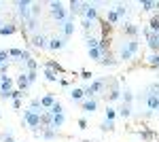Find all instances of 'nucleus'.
<instances>
[{
    "label": "nucleus",
    "instance_id": "17",
    "mask_svg": "<svg viewBox=\"0 0 159 142\" xmlns=\"http://www.w3.org/2000/svg\"><path fill=\"white\" fill-rule=\"evenodd\" d=\"M55 102H57V100L53 98V94H47V95H43V98H40V104H43V108H51Z\"/></svg>",
    "mask_w": 159,
    "mask_h": 142
},
{
    "label": "nucleus",
    "instance_id": "39",
    "mask_svg": "<svg viewBox=\"0 0 159 142\" xmlns=\"http://www.w3.org/2000/svg\"><path fill=\"white\" fill-rule=\"evenodd\" d=\"M21 53H24L21 49H9V55H11V57H17L19 62H21Z\"/></svg>",
    "mask_w": 159,
    "mask_h": 142
},
{
    "label": "nucleus",
    "instance_id": "26",
    "mask_svg": "<svg viewBox=\"0 0 159 142\" xmlns=\"http://www.w3.org/2000/svg\"><path fill=\"white\" fill-rule=\"evenodd\" d=\"M55 136H57V130H53V127H45L43 130V138L45 140H53Z\"/></svg>",
    "mask_w": 159,
    "mask_h": 142
},
{
    "label": "nucleus",
    "instance_id": "14",
    "mask_svg": "<svg viewBox=\"0 0 159 142\" xmlns=\"http://www.w3.org/2000/svg\"><path fill=\"white\" fill-rule=\"evenodd\" d=\"M100 30H102V36L100 38H110V32H112V25L106 21V19H102L100 21Z\"/></svg>",
    "mask_w": 159,
    "mask_h": 142
},
{
    "label": "nucleus",
    "instance_id": "48",
    "mask_svg": "<svg viewBox=\"0 0 159 142\" xmlns=\"http://www.w3.org/2000/svg\"><path fill=\"white\" fill-rule=\"evenodd\" d=\"M13 108H21V100H13Z\"/></svg>",
    "mask_w": 159,
    "mask_h": 142
},
{
    "label": "nucleus",
    "instance_id": "30",
    "mask_svg": "<svg viewBox=\"0 0 159 142\" xmlns=\"http://www.w3.org/2000/svg\"><path fill=\"white\" fill-rule=\"evenodd\" d=\"M151 68H159V53H153L151 57H148V62H147Z\"/></svg>",
    "mask_w": 159,
    "mask_h": 142
},
{
    "label": "nucleus",
    "instance_id": "33",
    "mask_svg": "<svg viewBox=\"0 0 159 142\" xmlns=\"http://www.w3.org/2000/svg\"><path fill=\"white\" fill-rule=\"evenodd\" d=\"M45 79H47V81H51V83H55V81H57V72L45 68Z\"/></svg>",
    "mask_w": 159,
    "mask_h": 142
},
{
    "label": "nucleus",
    "instance_id": "13",
    "mask_svg": "<svg viewBox=\"0 0 159 142\" xmlns=\"http://www.w3.org/2000/svg\"><path fill=\"white\" fill-rule=\"evenodd\" d=\"M45 68H49V70L57 72V74H61V72H64V66H61L60 62H55V59H47V64H45Z\"/></svg>",
    "mask_w": 159,
    "mask_h": 142
},
{
    "label": "nucleus",
    "instance_id": "5",
    "mask_svg": "<svg viewBox=\"0 0 159 142\" xmlns=\"http://www.w3.org/2000/svg\"><path fill=\"white\" fill-rule=\"evenodd\" d=\"M66 47V40H64V36H53L49 38V49L51 51H60V49Z\"/></svg>",
    "mask_w": 159,
    "mask_h": 142
},
{
    "label": "nucleus",
    "instance_id": "7",
    "mask_svg": "<svg viewBox=\"0 0 159 142\" xmlns=\"http://www.w3.org/2000/svg\"><path fill=\"white\" fill-rule=\"evenodd\" d=\"M81 108L85 110V112H96V108H98V100H85V102H81Z\"/></svg>",
    "mask_w": 159,
    "mask_h": 142
},
{
    "label": "nucleus",
    "instance_id": "37",
    "mask_svg": "<svg viewBox=\"0 0 159 142\" xmlns=\"http://www.w3.org/2000/svg\"><path fill=\"white\" fill-rule=\"evenodd\" d=\"M9 59H11V55H9V51L0 49V64H9Z\"/></svg>",
    "mask_w": 159,
    "mask_h": 142
},
{
    "label": "nucleus",
    "instance_id": "3",
    "mask_svg": "<svg viewBox=\"0 0 159 142\" xmlns=\"http://www.w3.org/2000/svg\"><path fill=\"white\" fill-rule=\"evenodd\" d=\"M17 13H19V17H21V21H24V25H25V21L32 17V2L19 0V2H17Z\"/></svg>",
    "mask_w": 159,
    "mask_h": 142
},
{
    "label": "nucleus",
    "instance_id": "35",
    "mask_svg": "<svg viewBox=\"0 0 159 142\" xmlns=\"http://www.w3.org/2000/svg\"><path fill=\"white\" fill-rule=\"evenodd\" d=\"M147 91H148L151 95H157V98H159V83H151V85L147 87Z\"/></svg>",
    "mask_w": 159,
    "mask_h": 142
},
{
    "label": "nucleus",
    "instance_id": "18",
    "mask_svg": "<svg viewBox=\"0 0 159 142\" xmlns=\"http://www.w3.org/2000/svg\"><path fill=\"white\" fill-rule=\"evenodd\" d=\"M106 21H108L110 25H115V24H119V21H121L115 9H108V11H106Z\"/></svg>",
    "mask_w": 159,
    "mask_h": 142
},
{
    "label": "nucleus",
    "instance_id": "8",
    "mask_svg": "<svg viewBox=\"0 0 159 142\" xmlns=\"http://www.w3.org/2000/svg\"><path fill=\"white\" fill-rule=\"evenodd\" d=\"M138 136H140V138H142L144 142H151V140H155V138H157V131L147 130V127H144V130H140V131H138Z\"/></svg>",
    "mask_w": 159,
    "mask_h": 142
},
{
    "label": "nucleus",
    "instance_id": "50",
    "mask_svg": "<svg viewBox=\"0 0 159 142\" xmlns=\"http://www.w3.org/2000/svg\"><path fill=\"white\" fill-rule=\"evenodd\" d=\"M83 142H93V140H83Z\"/></svg>",
    "mask_w": 159,
    "mask_h": 142
},
{
    "label": "nucleus",
    "instance_id": "42",
    "mask_svg": "<svg viewBox=\"0 0 159 142\" xmlns=\"http://www.w3.org/2000/svg\"><path fill=\"white\" fill-rule=\"evenodd\" d=\"M25 74H28V81H30V85H32V83H34V81H36V79H38V72H36V70H32V72L28 70V72H25Z\"/></svg>",
    "mask_w": 159,
    "mask_h": 142
},
{
    "label": "nucleus",
    "instance_id": "10",
    "mask_svg": "<svg viewBox=\"0 0 159 142\" xmlns=\"http://www.w3.org/2000/svg\"><path fill=\"white\" fill-rule=\"evenodd\" d=\"M123 34L129 36V40H136V36H138V28L134 24H125L123 25Z\"/></svg>",
    "mask_w": 159,
    "mask_h": 142
},
{
    "label": "nucleus",
    "instance_id": "1",
    "mask_svg": "<svg viewBox=\"0 0 159 142\" xmlns=\"http://www.w3.org/2000/svg\"><path fill=\"white\" fill-rule=\"evenodd\" d=\"M40 115H43V112H34L32 108L24 110V121L32 127V131H36L38 127H40ZM40 130H43V127H40Z\"/></svg>",
    "mask_w": 159,
    "mask_h": 142
},
{
    "label": "nucleus",
    "instance_id": "2",
    "mask_svg": "<svg viewBox=\"0 0 159 142\" xmlns=\"http://www.w3.org/2000/svg\"><path fill=\"white\" fill-rule=\"evenodd\" d=\"M49 7H51V17H53L55 21H61V24H64L66 17H68V11L64 9V4H61V2H51Z\"/></svg>",
    "mask_w": 159,
    "mask_h": 142
},
{
    "label": "nucleus",
    "instance_id": "40",
    "mask_svg": "<svg viewBox=\"0 0 159 142\" xmlns=\"http://www.w3.org/2000/svg\"><path fill=\"white\" fill-rule=\"evenodd\" d=\"M117 117V110L115 108H106V121H115Z\"/></svg>",
    "mask_w": 159,
    "mask_h": 142
},
{
    "label": "nucleus",
    "instance_id": "11",
    "mask_svg": "<svg viewBox=\"0 0 159 142\" xmlns=\"http://www.w3.org/2000/svg\"><path fill=\"white\" fill-rule=\"evenodd\" d=\"M51 125H53V115H51L49 110H45L40 115V127H51Z\"/></svg>",
    "mask_w": 159,
    "mask_h": 142
},
{
    "label": "nucleus",
    "instance_id": "22",
    "mask_svg": "<svg viewBox=\"0 0 159 142\" xmlns=\"http://www.w3.org/2000/svg\"><path fill=\"white\" fill-rule=\"evenodd\" d=\"M132 57H134V53L129 51V47H127V43H125V45L121 47V51H119V59H125V62H127V59H132Z\"/></svg>",
    "mask_w": 159,
    "mask_h": 142
},
{
    "label": "nucleus",
    "instance_id": "23",
    "mask_svg": "<svg viewBox=\"0 0 159 142\" xmlns=\"http://www.w3.org/2000/svg\"><path fill=\"white\" fill-rule=\"evenodd\" d=\"M148 30L153 34H159V15H153L151 17V24H148Z\"/></svg>",
    "mask_w": 159,
    "mask_h": 142
},
{
    "label": "nucleus",
    "instance_id": "12",
    "mask_svg": "<svg viewBox=\"0 0 159 142\" xmlns=\"http://www.w3.org/2000/svg\"><path fill=\"white\" fill-rule=\"evenodd\" d=\"M115 11H117V15H119V19H125V17H127V13H129V7H127V2H125V4H123V2H119V4H117V7H115Z\"/></svg>",
    "mask_w": 159,
    "mask_h": 142
},
{
    "label": "nucleus",
    "instance_id": "25",
    "mask_svg": "<svg viewBox=\"0 0 159 142\" xmlns=\"http://www.w3.org/2000/svg\"><path fill=\"white\" fill-rule=\"evenodd\" d=\"M64 121H66L64 115H53V125H51V127H53V130H60L61 125H64Z\"/></svg>",
    "mask_w": 159,
    "mask_h": 142
},
{
    "label": "nucleus",
    "instance_id": "32",
    "mask_svg": "<svg viewBox=\"0 0 159 142\" xmlns=\"http://www.w3.org/2000/svg\"><path fill=\"white\" fill-rule=\"evenodd\" d=\"M85 43H87V49H96V47H100V40L96 38V36H89Z\"/></svg>",
    "mask_w": 159,
    "mask_h": 142
},
{
    "label": "nucleus",
    "instance_id": "19",
    "mask_svg": "<svg viewBox=\"0 0 159 142\" xmlns=\"http://www.w3.org/2000/svg\"><path fill=\"white\" fill-rule=\"evenodd\" d=\"M17 85H19L21 91H25V89L30 87V81H28V74H25V72H21V74L17 76Z\"/></svg>",
    "mask_w": 159,
    "mask_h": 142
},
{
    "label": "nucleus",
    "instance_id": "28",
    "mask_svg": "<svg viewBox=\"0 0 159 142\" xmlns=\"http://www.w3.org/2000/svg\"><path fill=\"white\" fill-rule=\"evenodd\" d=\"M89 57L96 59V62H102V57H104V55H102V51L96 47V49H89Z\"/></svg>",
    "mask_w": 159,
    "mask_h": 142
},
{
    "label": "nucleus",
    "instance_id": "38",
    "mask_svg": "<svg viewBox=\"0 0 159 142\" xmlns=\"http://www.w3.org/2000/svg\"><path fill=\"white\" fill-rule=\"evenodd\" d=\"M70 11L76 13V15L81 13V2H79V0H72V2H70Z\"/></svg>",
    "mask_w": 159,
    "mask_h": 142
},
{
    "label": "nucleus",
    "instance_id": "34",
    "mask_svg": "<svg viewBox=\"0 0 159 142\" xmlns=\"http://www.w3.org/2000/svg\"><path fill=\"white\" fill-rule=\"evenodd\" d=\"M132 102H134V94L129 89H125L123 91V104H132Z\"/></svg>",
    "mask_w": 159,
    "mask_h": 142
},
{
    "label": "nucleus",
    "instance_id": "36",
    "mask_svg": "<svg viewBox=\"0 0 159 142\" xmlns=\"http://www.w3.org/2000/svg\"><path fill=\"white\" fill-rule=\"evenodd\" d=\"M100 130L102 131H112L115 130V121H104V123L100 125Z\"/></svg>",
    "mask_w": 159,
    "mask_h": 142
},
{
    "label": "nucleus",
    "instance_id": "46",
    "mask_svg": "<svg viewBox=\"0 0 159 142\" xmlns=\"http://www.w3.org/2000/svg\"><path fill=\"white\" fill-rule=\"evenodd\" d=\"M79 127H81V130H87V119L85 117L79 119Z\"/></svg>",
    "mask_w": 159,
    "mask_h": 142
},
{
    "label": "nucleus",
    "instance_id": "43",
    "mask_svg": "<svg viewBox=\"0 0 159 142\" xmlns=\"http://www.w3.org/2000/svg\"><path fill=\"white\" fill-rule=\"evenodd\" d=\"M21 95H24V91H21V89H13V91H11V98H13V100H21Z\"/></svg>",
    "mask_w": 159,
    "mask_h": 142
},
{
    "label": "nucleus",
    "instance_id": "41",
    "mask_svg": "<svg viewBox=\"0 0 159 142\" xmlns=\"http://www.w3.org/2000/svg\"><path fill=\"white\" fill-rule=\"evenodd\" d=\"M38 13H40V2H32V17L38 19Z\"/></svg>",
    "mask_w": 159,
    "mask_h": 142
},
{
    "label": "nucleus",
    "instance_id": "27",
    "mask_svg": "<svg viewBox=\"0 0 159 142\" xmlns=\"http://www.w3.org/2000/svg\"><path fill=\"white\" fill-rule=\"evenodd\" d=\"M25 28H28L30 32H36V28H38V19H36V17H30V19L25 21Z\"/></svg>",
    "mask_w": 159,
    "mask_h": 142
},
{
    "label": "nucleus",
    "instance_id": "15",
    "mask_svg": "<svg viewBox=\"0 0 159 142\" xmlns=\"http://www.w3.org/2000/svg\"><path fill=\"white\" fill-rule=\"evenodd\" d=\"M147 40H148L151 51H153V53H157V51H159V34H153V32H151V36H148Z\"/></svg>",
    "mask_w": 159,
    "mask_h": 142
},
{
    "label": "nucleus",
    "instance_id": "51",
    "mask_svg": "<svg viewBox=\"0 0 159 142\" xmlns=\"http://www.w3.org/2000/svg\"><path fill=\"white\" fill-rule=\"evenodd\" d=\"M2 24H4V21H2V19H0V25H2Z\"/></svg>",
    "mask_w": 159,
    "mask_h": 142
},
{
    "label": "nucleus",
    "instance_id": "24",
    "mask_svg": "<svg viewBox=\"0 0 159 142\" xmlns=\"http://www.w3.org/2000/svg\"><path fill=\"white\" fill-rule=\"evenodd\" d=\"M100 64H102V66H117V64H119V59H115L108 53V55H104V57H102V62H100Z\"/></svg>",
    "mask_w": 159,
    "mask_h": 142
},
{
    "label": "nucleus",
    "instance_id": "4",
    "mask_svg": "<svg viewBox=\"0 0 159 142\" xmlns=\"http://www.w3.org/2000/svg\"><path fill=\"white\" fill-rule=\"evenodd\" d=\"M32 45L36 49H49V40L45 34H34L32 36Z\"/></svg>",
    "mask_w": 159,
    "mask_h": 142
},
{
    "label": "nucleus",
    "instance_id": "20",
    "mask_svg": "<svg viewBox=\"0 0 159 142\" xmlns=\"http://www.w3.org/2000/svg\"><path fill=\"white\" fill-rule=\"evenodd\" d=\"M117 112H119L123 119H129L132 117V104H121V106L117 108Z\"/></svg>",
    "mask_w": 159,
    "mask_h": 142
},
{
    "label": "nucleus",
    "instance_id": "21",
    "mask_svg": "<svg viewBox=\"0 0 159 142\" xmlns=\"http://www.w3.org/2000/svg\"><path fill=\"white\" fill-rule=\"evenodd\" d=\"M70 98H72L74 102H81V100L85 98V89H81V87H74L72 91H70Z\"/></svg>",
    "mask_w": 159,
    "mask_h": 142
},
{
    "label": "nucleus",
    "instance_id": "45",
    "mask_svg": "<svg viewBox=\"0 0 159 142\" xmlns=\"http://www.w3.org/2000/svg\"><path fill=\"white\" fill-rule=\"evenodd\" d=\"M2 142H15V140H13V134H11V131H4V136H2Z\"/></svg>",
    "mask_w": 159,
    "mask_h": 142
},
{
    "label": "nucleus",
    "instance_id": "16",
    "mask_svg": "<svg viewBox=\"0 0 159 142\" xmlns=\"http://www.w3.org/2000/svg\"><path fill=\"white\" fill-rule=\"evenodd\" d=\"M147 106H148V110H159V98L147 94Z\"/></svg>",
    "mask_w": 159,
    "mask_h": 142
},
{
    "label": "nucleus",
    "instance_id": "29",
    "mask_svg": "<svg viewBox=\"0 0 159 142\" xmlns=\"http://www.w3.org/2000/svg\"><path fill=\"white\" fill-rule=\"evenodd\" d=\"M49 112H51V115H64V106H61V102H55V104L49 108Z\"/></svg>",
    "mask_w": 159,
    "mask_h": 142
},
{
    "label": "nucleus",
    "instance_id": "9",
    "mask_svg": "<svg viewBox=\"0 0 159 142\" xmlns=\"http://www.w3.org/2000/svg\"><path fill=\"white\" fill-rule=\"evenodd\" d=\"M15 32H17V25L15 24H7V21H4V24L0 25V34L2 36H11V34H15Z\"/></svg>",
    "mask_w": 159,
    "mask_h": 142
},
{
    "label": "nucleus",
    "instance_id": "49",
    "mask_svg": "<svg viewBox=\"0 0 159 142\" xmlns=\"http://www.w3.org/2000/svg\"><path fill=\"white\" fill-rule=\"evenodd\" d=\"M155 9H157V11H159V2H155Z\"/></svg>",
    "mask_w": 159,
    "mask_h": 142
},
{
    "label": "nucleus",
    "instance_id": "31",
    "mask_svg": "<svg viewBox=\"0 0 159 142\" xmlns=\"http://www.w3.org/2000/svg\"><path fill=\"white\" fill-rule=\"evenodd\" d=\"M140 7H142V11H153V9H155V2H153V0H142V2H140Z\"/></svg>",
    "mask_w": 159,
    "mask_h": 142
},
{
    "label": "nucleus",
    "instance_id": "6",
    "mask_svg": "<svg viewBox=\"0 0 159 142\" xmlns=\"http://www.w3.org/2000/svg\"><path fill=\"white\" fill-rule=\"evenodd\" d=\"M61 30H64V40H68V38L74 34V24H72V19H66V21L61 24Z\"/></svg>",
    "mask_w": 159,
    "mask_h": 142
},
{
    "label": "nucleus",
    "instance_id": "47",
    "mask_svg": "<svg viewBox=\"0 0 159 142\" xmlns=\"http://www.w3.org/2000/svg\"><path fill=\"white\" fill-rule=\"evenodd\" d=\"M81 79H91V72L89 70H81Z\"/></svg>",
    "mask_w": 159,
    "mask_h": 142
},
{
    "label": "nucleus",
    "instance_id": "44",
    "mask_svg": "<svg viewBox=\"0 0 159 142\" xmlns=\"http://www.w3.org/2000/svg\"><path fill=\"white\" fill-rule=\"evenodd\" d=\"M25 64H28V68H30V72H32V70H36V68H38V64H36V59H34V57L30 59V62H25Z\"/></svg>",
    "mask_w": 159,
    "mask_h": 142
}]
</instances>
